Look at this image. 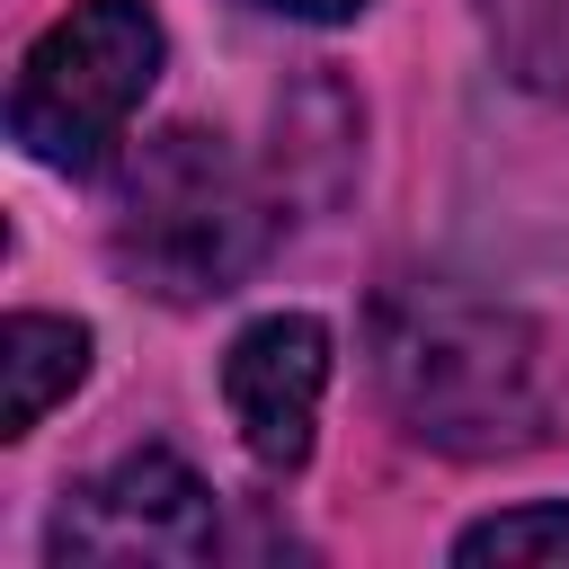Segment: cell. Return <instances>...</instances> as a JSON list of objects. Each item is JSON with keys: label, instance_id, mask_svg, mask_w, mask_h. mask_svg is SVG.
<instances>
[{"label": "cell", "instance_id": "cell-1", "mask_svg": "<svg viewBox=\"0 0 569 569\" xmlns=\"http://www.w3.org/2000/svg\"><path fill=\"white\" fill-rule=\"evenodd\" d=\"M373 365H382V400L391 418L453 453V462H489V453H525L542 445V365H533V329L498 302H462V293H400L373 320Z\"/></svg>", "mask_w": 569, "mask_h": 569}, {"label": "cell", "instance_id": "cell-2", "mask_svg": "<svg viewBox=\"0 0 569 569\" xmlns=\"http://www.w3.org/2000/svg\"><path fill=\"white\" fill-rule=\"evenodd\" d=\"M267 231H276L267 196L196 124L151 133L124 160V178H116V267L133 284H151L160 302H213V293H231L267 258Z\"/></svg>", "mask_w": 569, "mask_h": 569}, {"label": "cell", "instance_id": "cell-3", "mask_svg": "<svg viewBox=\"0 0 569 569\" xmlns=\"http://www.w3.org/2000/svg\"><path fill=\"white\" fill-rule=\"evenodd\" d=\"M160 80V18L142 0H80L53 18L9 89V133L44 169H98Z\"/></svg>", "mask_w": 569, "mask_h": 569}, {"label": "cell", "instance_id": "cell-4", "mask_svg": "<svg viewBox=\"0 0 569 569\" xmlns=\"http://www.w3.org/2000/svg\"><path fill=\"white\" fill-rule=\"evenodd\" d=\"M222 542L213 525V489L178 462V453H124L116 471L80 480L53 516V560H204Z\"/></svg>", "mask_w": 569, "mask_h": 569}, {"label": "cell", "instance_id": "cell-5", "mask_svg": "<svg viewBox=\"0 0 569 569\" xmlns=\"http://www.w3.org/2000/svg\"><path fill=\"white\" fill-rule=\"evenodd\" d=\"M320 391H329V329L311 311H267L222 356V400L240 418V445L267 471H302L311 462Z\"/></svg>", "mask_w": 569, "mask_h": 569}, {"label": "cell", "instance_id": "cell-6", "mask_svg": "<svg viewBox=\"0 0 569 569\" xmlns=\"http://www.w3.org/2000/svg\"><path fill=\"white\" fill-rule=\"evenodd\" d=\"M0 373H9V436H27L80 373H89V329L53 311H18L0 329Z\"/></svg>", "mask_w": 569, "mask_h": 569}, {"label": "cell", "instance_id": "cell-7", "mask_svg": "<svg viewBox=\"0 0 569 569\" xmlns=\"http://www.w3.org/2000/svg\"><path fill=\"white\" fill-rule=\"evenodd\" d=\"M480 9H489V36H498L507 71L525 89L569 98V0H480Z\"/></svg>", "mask_w": 569, "mask_h": 569}, {"label": "cell", "instance_id": "cell-8", "mask_svg": "<svg viewBox=\"0 0 569 569\" xmlns=\"http://www.w3.org/2000/svg\"><path fill=\"white\" fill-rule=\"evenodd\" d=\"M462 569H489V560H569V507H507V516H480L462 542H453Z\"/></svg>", "mask_w": 569, "mask_h": 569}, {"label": "cell", "instance_id": "cell-9", "mask_svg": "<svg viewBox=\"0 0 569 569\" xmlns=\"http://www.w3.org/2000/svg\"><path fill=\"white\" fill-rule=\"evenodd\" d=\"M258 9H276V18H311V27H329V18H356L365 0H258Z\"/></svg>", "mask_w": 569, "mask_h": 569}]
</instances>
